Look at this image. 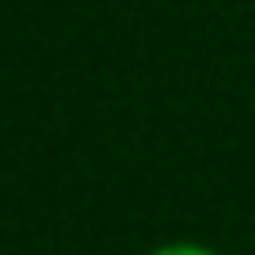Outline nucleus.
Returning a JSON list of instances; mask_svg holds the SVG:
<instances>
[{
    "instance_id": "f257e3e1",
    "label": "nucleus",
    "mask_w": 255,
    "mask_h": 255,
    "mask_svg": "<svg viewBox=\"0 0 255 255\" xmlns=\"http://www.w3.org/2000/svg\"><path fill=\"white\" fill-rule=\"evenodd\" d=\"M148 255H220V251L206 247V242H161V247H152Z\"/></svg>"
}]
</instances>
